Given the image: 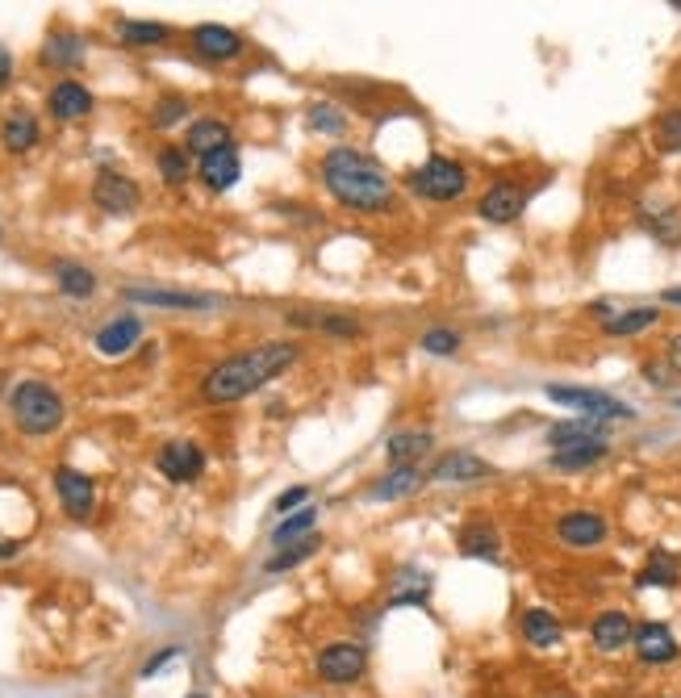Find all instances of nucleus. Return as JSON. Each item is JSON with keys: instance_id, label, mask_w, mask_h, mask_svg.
I'll use <instances>...</instances> for the list:
<instances>
[{"instance_id": "1a4fd4ad", "label": "nucleus", "mask_w": 681, "mask_h": 698, "mask_svg": "<svg viewBox=\"0 0 681 698\" xmlns=\"http://www.w3.org/2000/svg\"><path fill=\"white\" fill-rule=\"evenodd\" d=\"M523 210H527V189L518 180H494L476 201V218L490 226H510L523 218Z\"/></svg>"}, {"instance_id": "aec40b11", "label": "nucleus", "mask_w": 681, "mask_h": 698, "mask_svg": "<svg viewBox=\"0 0 681 698\" xmlns=\"http://www.w3.org/2000/svg\"><path fill=\"white\" fill-rule=\"evenodd\" d=\"M455 549H460V556H469V561H490V565H497V561H502V535H497V528L490 519H473V523L460 528Z\"/></svg>"}, {"instance_id": "f03ea898", "label": "nucleus", "mask_w": 681, "mask_h": 698, "mask_svg": "<svg viewBox=\"0 0 681 698\" xmlns=\"http://www.w3.org/2000/svg\"><path fill=\"white\" fill-rule=\"evenodd\" d=\"M297 361H301L297 343H289V339H264V343H255L248 352H234V356L213 364L206 377H201V398L209 406L243 402L255 389L276 381L281 373H289Z\"/></svg>"}, {"instance_id": "a18cd8bd", "label": "nucleus", "mask_w": 681, "mask_h": 698, "mask_svg": "<svg viewBox=\"0 0 681 698\" xmlns=\"http://www.w3.org/2000/svg\"><path fill=\"white\" fill-rule=\"evenodd\" d=\"M664 364H669V373H678L681 377V331L678 335H669V343H664Z\"/></svg>"}, {"instance_id": "bb28decb", "label": "nucleus", "mask_w": 681, "mask_h": 698, "mask_svg": "<svg viewBox=\"0 0 681 698\" xmlns=\"http://www.w3.org/2000/svg\"><path fill=\"white\" fill-rule=\"evenodd\" d=\"M39 59H42V67L72 71V67L84 64V38H80V34H67V30H59V34H51V38L42 43Z\"/></svg>"}, {"instance_id": "393cba45", "label": "nucleus", "mask_w": 681, "mask_h": 698, "mask_svg": "<svg viewBox=\"0 0 681 698\" xmlns=\"http://www.w3.org/2000/svg\"><path fill=\"white\" fill-rule=\"evenodd\" d=\"M661 322V310L657 306H631V310H615V314L602 322V335L611 339H631V335H644V331H652Z\"/></svg>"}, {"instance_id": "a211bd4d", "label": "nucleus", "mask_w": 681, "mask_h": 698, "mask_svg": "<svg viewBox=\"0 0 681 698\" xmlns=\"http://www.w3.org/2000/svg\"><path fill=\"white\" fill-rule=\"evenodd\" d=\"M289 322L293 326H301V331H322V335H331V339L364 335V322L343 314V310H289Z\"/></svg>"}, {"instance_id": "cd10ccee", "label": "nucleus", "mask_w": 681, "mask_h": 698, "mask_svg": "<svg viewBox=\"0 0 681 698\" xmlns=\"http://www.w3.org/2000/svg\"><path fill=\"white\" fill-rule=\"evenodd\" d=\"M0 143H4V151H13V155L34 151L39 147V118L30 109H13L4 118V126H0Z\"/></svg>"}, {"instance_id": "37998d69", "label": "nucleus", "mask_w": 681, "mask_h": 698, "mask_svg": "<svg viewBox=\"0 0 681 698\" xmlns=\"http://www.w3.org/2000/svg\"><path fill=\"white\" fill-rule=\"evenodd\" d=\"M306 502H310V489L297 486V489H285V494H281V498L272 502V510H276V514L285 519V514H293V510H301Z\"/></svg>"}, {"instance_id": "20e7f679", "label": "nucleus", "mask_w": 681, "mask_h": 698, "mask_svg": "<svg viewBox=\"0 0 681 698\" xmlns=\"http://www.w3.org/2000/svg\"><path fill=\"white\" fill-rule=\"evenodd\" d=\"M406 185H410L414 197L448 206V201H460L469 192V168L460 159H452V155H431L418 168L406 171Z\"/></svg>"}, {"instance_id": "9d476101", "label": "nucleus", "mask_w": 681, "mask_h": 698, "mask_svg": "<svg viewBox=\"0 0 681 698\" xmlns=\"http://www.w3.org/2000/svg\"><path fill=\"white\" fill-rule=\"evenodd\" d=\"M92 201H97V210L113 213V218H125V213L139 210L143 192H139V185H134L130 176L105 168V171H97V180H92Z\"/></svg>"}, {"instance_id": "09e8293b", "label": "nucleus", "mask_w": 681, "mask_h": 698, "mask_svg": "<svg viewBox=\"0 0 681 698\" xmlns=\"http://www.w3.org/2000/svg\"><path fill=\"white\" fill-rule=\"evenodd\" d=\"M188 698H206V695H188Z\"/></svg>"}, {"instance_id": "9b49d317", "label": "nucleus", "mask_w": 681, "mask_h": 698, "mask_svg": "<svg viewBox=\"0 0 681 698\" xmlns=\"http://www.w3.org/2000/svg\"><path fill=\"white\" fill-rule=\"evenodd\" d=\"M631 640H636V623H631V614L627 611L606 607V611L594 614V623H590V644H594V653L615 656V653H623V649H631Z\"/></svg>"}, {"instance_id": "6e6552de", "label": "nucleus", "mask_w": 681, "mask_h": 698, "mask_svg": "<svg viewBox=\"0 0 681 698\" xmlns=\"http://www.w3.org/2000/svg\"><path fill=\"white\" fill-rule=\"evenodd\" d=\"M606 535H611V523H606V514H598V510H564L557 519L560 549H573V552L602 549Z\"/></svg>"}, {"instance_id": "2f4dec72", "label": "nucleus", "mask_w": 681, "mask_h": 698, "mask_svg": "<svg viewBox=\"0 0 681 698\" xmlns=\"http://www.w3.org/2000/svg\"><path fill=\"white\" fill-rule=\"evenodd\" d=\"M55 285H59V293L80 301V297L97 293V273L84 268V264H76V259H59V264H55Z\"/></svg>"}, {"instance_id": "ddd939ff", "label": "nucleus", "mask_w": 681, "mask_h": 698, "mask_svg": "<svg viewBox=\"0 0 681 698\" xmlns=\"http://www.w3.org/2000/svg\"><path fill=\"white\" fill-rule=\"evenodd\" d=\"M155 465H160V473H164L167 481L185 486V481H197L206 473V452L193 444V440H172V444L160 447Z\"/></svg>"}, {"instance_id": "c9c22d12", "label": "nucleus", "mask_w": 681, "mask_h": 698, "mask_svg": "<svg viewBox=\"0 0 681 698\" xmlns=\"http://www.w3.org/2000/svg\"><path fill=\"white\" fill-rule=\"evenodd\" d=\"M118 38L125 46H160L172 38V30L164 22H134V18H125V22H118Z\"/></svg>"}, {"instance_id": "49530a36", "label": "nucleus", "mask_w": 681, "mask_h": 698, "mask_svg": "<svg viewBox=\"0 0 681 698\" xmlns=\"http://www.w3.org/2000/svg\"><path fill=\"white\" fill-rule=\"evenodd\" d=\"M13 80V55H9V46H0V88Z\"/></svg>"}, {"instance_id": "72a5a7b5", "label": "nucleus", "mask_w": 681, "mask_h": 698, "mask_svg": "<svg viewBox=\"0 0 681 698\" xmlns=\"http://www.w3.org/2000/svg\"><path fill=\"white\" fill-rule=\"evenodd\" d=\"M611 444H581V447H560L548 456V465L560 468V473H581V468H594L598 461H606Z\"/></svg>"}, {"instance_id": "58836bf2", "label": "nucleus", "mask_w": 681, "mask_h": 698, "mask_svg": "<svg viewBox=\"0 0 681 698\" xmlns=\"http://www.w3.org/2000/svg\"><path fill=\"white\" fill-rule=\"evenodd\" d=\"M155 164H160V176H164V185H185L188 176H193V168H188V151L185 147H164L160 155H155Z\"/></svg>"}, {"instance_id": "473e14b6", "label": "nucleus", "mask_w": 681, "mask_h": 698, "mask_svg": "<svg viewBox=\"0 0 681 698\" xmlns=\"http://www.w3.org/2000/svg\"><path fill=\"white\" fill-rule=\"evenodd\" d=\"M314 523H318V507H310V502L301 510H293V514H285V519L276 523V531H272V549H285L293 540L314 535Z\"/></svg>"}, {"instance_id": "ea45409f", "label": "nucleus", "mask_w": 681, "mask_h": 698, "mask_svg": "<svg viewBox=\"0 0 681 698\" xmlns=\"http://www.w3.org/2000/svg\"><path fill=\"white\" fill-rule=\"evenodd\" d=\"M652 139H657V147L661 151L681 155V109H664L661 118L652 122Z\"/></svg>"}, {"instance_id": "5701e85b", "label": "nucleus", "mask_w": 681, "mask_h": 698, "mask_svg": "<svg viewBox=\"0 0 681 698\" xmlns=\"http://www.w3.org/2000/svg\"><path fill=\"white\" fill-rule=\"evenodd\" d=\"M230 143L234 139H230V126L222 118H197L185 134V151L197 155V159H206V155H213L218 147H230Z\"/></svg>"}, {"instance_id": "a19ab883", "label": "nucleus", "mask_w": 681, "mask_h": 698, "mask_svg": "<svg viewBox=\"0 0 681 698\" xmlns=\"http://www.w3.org/2000/svg\"><path fill=\"white\" fill-rule=\"evenodd\" d=\"M460 331H452V326H431V331H422V339H418V347L427 352V356H455L460 352Z\"/></svg>"}, {"instance_id": "f8f14e48", "label": "nucleus", "mask_w": 681, "mask_h": 698, "mask_svg": "<svg viewBox=\"0 0 681 698\" xmlns=\"http://www.w3.org/2000/svg\"><path fill=\"white\" fill-rule=\"evenodd\" d=\"M188 43H193V51H197L201 59H209V64H230V59H239V55L248 51V43H243L239 30L218 25V22L197 25V30L188 34Z\"/></svg>"}, {"instance_id": "f3484780", "label": "nucleus", "mask_w": 681, "mask_h": 698, "mask_svg": "<svg viewBox=\"0 0 681 698\" xmlns=\"http://www.w3.org/2000/svg\"><path fill=\"white\" fill-rule=\"evenodd\" d=\"M427 477L439 481V486H469V481H485L490 465L481 456H473V452H443Z\"/></svg>"}, {"instance_id": "4468645a", "label": "nucleus", "mask_w": 681, "mask_h": 698, "mask_svg": "<svg viewBox=\"0 0 681 698\" xmlns=\"http://www.w3.org/2000/svg\"><path fill=\"white\" fill-rule=\"evenodd\" d=\"M55 494H59L63 510H67L72 519H88V514L97 510V486H92V477L80 473V468H72V465L55 468Z\"/></svg>"}, {"instance_id": "b1692460", "label": "nucleus", "mask_w": 681, "mask_h": 698, "mask_svg": "<svg viewBox=\"0 0 681 698\" xmlns=\"http://www.w3.org/2000/svg\"><path fill=\"white\" fill-rule=\"evenodd\" d=\"M606 423H594V419H569V423L548 426V444L552 452L560 447H581V444H606Z\"/></svg>"}, {"instance_id": "f257e3e1", "label": "nucleus", "mask_w": 681, "mask_h": 698, "mask_svg": "<svg viewBox=\"0 0 681 698\" xmlns=\"http://www.w3.org/2000/svg\"><path fill=\"white\" fill-rule=\"evenodd\" d=\"M322 185L334 201L351 213H364V218H381L397 206V185L385 171L381 159H372L369 151L360 147H331L322 155Z\"/></svg>"}, {"instance_id": "2eb2a0df", "label": "nucleus", "mask_w": 681, "mask_h": 698, "mask_svg": "<svg viewBox=\"0 0 681 698\" xmlns=\"http://www.w3.org/2000/svg\"><path fill=\"white\" fill-rule=\"evenodd\" d=\"M92 343L105 361H122L143 343V322H139V314H118L113 322H105Z\"/></svg>"}, {"instance_id": "79ce46f5", "label": "nucleus", "mask_w": 681, "mask_h": 698, "mask_svg": "<svg viewBox=\"0 0 681 698\" xmlns=\"http://www.w3.org/2000/svg\"><path fill=\"white\" fill-rule=\"evenodd\" d=\"M648 231L657 234L661 243H681V210H664L657 222H648Z\"/></svg>"}, {"instance_id": "4be33fe9", "label": "nucleus", "mask_w": 681, "mask_h": 698, "mask_svg": "<svg viewBox=\"0 0 681 698\" xmlns=\"http://www.w3.org/2000/svg\"><path fill=\"white\" fill-rule=\"evenodd\" d=\"M46 109L55 122H80L92 113V92L80 80H59V85L46 92Z\"/></svg>"}, {"instance_id": "412c9836", "label": "nucleus", "mask_w": 681, "mask_h": 698, "mask_svg": "<svg viewBox=\"0 0 681 698\" xmlns=\"http://www.w3.org/2000/svg\"><path fill=\"white\" fill-rule=\"evenodd\" d=\"M197 176H201V185H206L209 192H230L234 185H239V176H243L239 147L230 143V147H218L213 155H206V159H201V168H197Z\"/></svg>"}, {"instance_id": "c85d7f7f", "label": "nucleus", "mask_w": 681, "mask_h": 698, "mask_svg": "<svg viewBox=\"0 0 681 698\" xmlns=\"http://www.w3.org/2000/svg\"><path fill=\"white\" fill-rule=\"evenodd\" d=\"M431 431H397V435L385 440V456H389V465H422V456L431 452Z\"/></svg>"}, {"instance_id": "e433bc0d", "label": "nucleus", "mask_w": 681, "mask_h": 698, "mask_svg": "<svg viewBox=\"0 0 681 698\" xmlns=\"http://www.w3.org/2000/svg\"><path fill=\"white\" fill-rule=\"evenodd\" d=\"M306 126H310L314 134H331V139H339V134L348 130V113L339 106H331V101H314V106L306 109Z\"/></svg>"}, {"instance_id": "6ab92c4d", "label": "nucleus", "mask_w": 681, "mask_h": 698, "mask_svg": "<svg viewBox=\"0 0 681 698\" xmlns=\"http://www.w3.org/2000/svg\"><path fill=\"white\" fill-rule=\"evenodd\" d=\"M431 477L422 473V465H389V473L385 477H376L369 489L372 502H397V498H410V494H418V489L427 486Z\"/></svg>"}, {"instance_id": "c756f323", "label": "nucleus", "mask_w": 681, "mask_h": 698, "mask_svg": "<svg viewBox=\"0 0 681 698\" xmlns=\"http://www.w3.org/2000/svg\"><path fill=\"white\" fill-rule=\"evenodd\" d=\"M678 581H681L678 561H673L664 549L652 552V556H648V565L636 573V586H640V590H652V586H657V590H673Z\"/></svg>"}, {"instance_id": "a878e982", "label": "nucleus", "mask_w": 681, "mask_h": 698, "mask_svg": "<svg viewBox=\"0 0 681 698\" xmlns=\"http://www.w3.org/2000/svg\"><path fill=\"white\" fill-rule=\"evenodd\" d=\"M125 301L160 306V310H206V306H213V297L176 293V289H139V285H130V289H125Z\"/></svg>"}, {"instance_id": "c03bdc74", "label": "nucleus", "mask_w": 681, "mask_h": 698, "mask_svg": "<svg viewBox=\"0 0 681 698\" xmlns=\"http://www.w3.org/2000/svg\"><path fill=\"white\" fill-rule=\"evenodd\" d=\"M176 656H180V649H176V644H172V649H164V653H155V656H151V661L143 665V677H155L160 669H164V665H172Z\"/></svg>"}, {"instance_id": "8fccbe9b", "label": "nucleus", "mask_w": 681, "mask_h": 698, "mask_svg": "<svg viewBox=\"0 0 681 698\" xmlns=\"http://www.w3.org/2000/svg\"><path fill=\"white\" fill-rule=\"evenodd\" d=\"M552 698H569V695H552Z\"/></svg>"}, {"instance_id": "423d86ee", "label": "nucleus", "mask_w": 681, "mask_h": 698, "mask_svg": "<svg viewBox=\"0 0 681 698\" xmlns=\"http://www.w3.org/2000/svg\"><path fill=\"white\" fill-rule=\"evenodd\" d=\"M314 674L327 686H355L369 674V649L360 640H331L314 656Z\"/></svg>"}, {"instance_id": "f704fd0d", "label": "nucleus", "mask_w": 681, "mask_h": 698, "mask_svg": "<svg viewBox=\"0 0 681 698\" xmlns=\"http://www.w3.org/2000/svg\"><path fill=\"white\" fill-rule=\"evenodd\" d=\"M427 598H431V573H402L397 577V590L389 594V602L385 607H427Z\"/></svg>"}, {"instance_id": "7c9ffc66", "label": "nucleus", "mask_w": 681, "mask_h": 698, "mask_svg": "<svg viewBox=\"0 0 681 698\" xmlns=\"http://www.w3.org/2000/svg\"><path fill=\"white\" fill-rule=\"evenodd\" d=\"M318 549H322V535H306V540H293V544L276 549L268 561H264V573H289V569H297V565H306L310 556H318Z\"/></svg>"}, {"instance_id": "de8ad7c7", "label": "nucleus", "mask_w": 681, "mask_h": 698, "mask_svg": "<svg viewBox=\"0 0 681 698\" xmlns=\"http://www.w3.org/2000/svg\"><path fill=\"white\" fill-rule=\"evenodd\" d=\"M664 301H669V306H681V285L678 289H664Z\"/></svg>"}, {"instance_id": "4c0bfd02", "label": "nucleus", "mask_w": 681, "mask_h": 698, "mask_svg": "<svg viewBox=\"0 0 681 698\" xmlns=\"http://www.w3.org/2000/svg\"><path fill=\"white\" fill-rule=\"evenodd\" d=\"M188 97H180V92H167V97H160L155 101V109H151V126L155 130H172V126H180L188 118Z\"/></svg>"}, {"instance_id": "7ed1b4c3", "label": "nucleus", "mask_w": 681, "mask_h": 698, "mask_svg": "<svg viewBox=\"0 0 681 698\" xmlns=\"http://www.w3.org/2000/svg\"><path fill=\"white\" fill-rule=\"evenodd\" d=\"M9 410H13V423L25 431V435H51L59 431L67 410H63V398L51 389L46 381H21L9 398Z\"/></svg>"}, {"instance_id": "0eeeda50", "label": "nucleus", "mask_w": 681, "mask_h": 698, "mask_svg": "<svg viewBox=\"0 0 681 698\" xmlns=\"http://www.w3.org/2000/svg\"><path fill=\"white\" fill-rule=\"evenodd\" d=\"M631 653H636V661L648 665V669H664V665H673L681 656V644L669 623H661V619H644V623H636Z\"/></svg>"}, {"instance_id": "39448f33", "label": "nucleus", "mask_w": 681, "mask_h": 698, "mask_svg": "<svg viewBox=\"0 0 681 698\" xmlns=\"http://www.w3.org/2000/svg\"><path fill=\"white\" fill-rule=\"evenodd\" d=\"M548 398L564 410H578V419H594V423H631L636 419V410L619 398H611V394H602V389H581V385H548L543 389Z\"/></svg>"}, {"instance_id": "dca6fc26", "label": "nucleus", "mask_w": 681, "mask_h": 698, "mask_svg": "<svg viewBox=\"0 0 681 698\" xmlns=\"http://www.w3.org/2000/svg\"><path fill=\"white\" fill-rule=\"evenodd\" d=\"M518 635H523L527 649L548 653V649H560V644H564V623H560L548 607H527V611L518 614Z\"/></svg>"}]
</instances>
